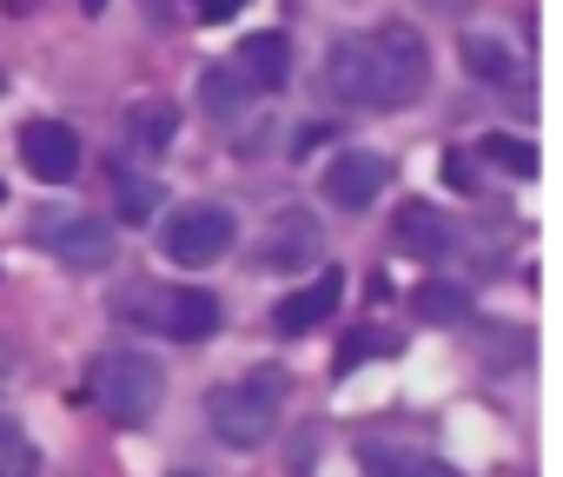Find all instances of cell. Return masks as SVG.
<instances>
[{
  "label": "cell",
  "mask_w": 563,
  "mask_h": 477,
  "mask_svg": "<svg viewBox=\"0 0 563 477\" xmlns=\"http://www.w3.org/2000/svg\"><path fill=\"white\" fill-rule=\"evenodd\" d=\"M424 74H431V54H424L418 27H405V21H385V27L358 34V41H339L332 60H325L332 93L345 107H378V113L405 107L424 87Z\"/></svg>",
  "instance_id": "obj_1"
},
{
  "label": "cell",
  "mask_w": 563,
  "mask_h": 477,
  "mask_svg": "<svg viewBox=\"0 0 563 477\" xmlns=\"http://www.w3.org/2000/svg\"><path fill=\"white\" fill-rule=\"evenodd\" d=\"M278 398H286V371L278 365H258L252 378L239 385H219L206 398V418H212V437L232 444V451H252L278 431Z\"/></svg>",
  "instance_id": "obj_2"
},
{
  "label": "cell",
  "mask_w": 563,
  "mask_h": 477,
  "mask_svg": "<svg viewBox=\"0 0 563 477\" xmlns=\"http://www.w3.org/2000/svg\"><path fill=\"white\" fill-rule=\"evenodd\" d=\"M87 391H93V404L113 418V424H146L153 411H159V398H166V371L146 358V352H100L93 365H87Z\"/></svg>",
  "instance_id": "obj_3"
},
{
  "label": "cell",
  "mask_w": 563,
  "mask_h": 477,
  "mask_svg": "<svg viewBox=\"0 0 563 477\" xmlns=\"http://www.w3.org/2000/svg\"><path fill=\"white\" fill-rule=\"evenodd\" d=\"M34 246L74 273H100L120 259V232L87 206H47V212H34Z\"/></svg>",
  "instance_id": "obj_4"
},
{
  "label": "cell",
  "mask_w": 563,
  "mask_h": 477,
  "mask_svg": "<svg viewBox=\"0 0 563 477\" xmlns=\"http://www.w3.org/2000/svg\"><path fill=\"white\" fill-rule=\"evenodd\" d=\"M120 312H146L140 325H153L179 345H199L219 332V299L206 286H133V292H120Z\"/></svg>",
  "instance_id": "obj_5"
},
{
  "label": "cell",
  "mask_w": 563,
  "mask_h": 477,
  "mask_svg": "<svg viewBox=\"0 0 563 477\" xmlns=\"http://www.w3.org/2000/svg\"><path fill=\"white\" fill-rule=\"evenodd\" d=\"M166 259L173 266H212V259H225L232 253V239H239V219L225 212V206H186V212H173L166 219Z\"/></svg>",
  "instance_id": "obj_6"
},
{
  "label": "cell",
  "mask_w": 563,
  "mask_h": 477,
  "mask_svg": "<svg viewBox=\"0 0 563 477\" xmlns=\"http://www.w3.org/2000/svg\"><path fill=\"white\" fill-rule=\"evenodd\" d=\"M319 253H325V225L306 206H286V212H272L252 259H258V273H306Z\"/></svg>",
  "instance_id": "obj_7"
},
{
  "label": "cell",
  "mask_w": 563,
  "mask_h": 477,
  "mask_svg": "<svg viewBox=\"0 0 563 477\" xmlns=\"http://www.w3.org/2000/svg\"><path fill=\"white\" fill-rule=\"evenodd\" d=\"M339 299H345V273H339V266H319V273H312V286H299V292L278 299L272 332H278V339H306L312 325H325V319L339 312Z\"/></svg>",
  "instance_id": "obj_8"
},
{
  "label": "cell",
  "mask_w": 563,
  "mask_h": 477,
  "mask_svg": "<svg viewBox=\"0 0 563 477\" xmlns=\"http://www.w3.org/2000/svg\"><path fill=\"white\" fill-rule=\"evenodd\" d=\"M21 159H27L34 179L67 186V179L80 173V133L60 126V120H27V126H21Z\"/></svg>",
  "instance_id": "obj_9"
},
{
  "label": "cell",
  "mask_w": 563,
  "mask_h": 477,
  "mask_svg": "<svg viewBox=\"0 0 563 477\" xmlns=\"http://www.w3.org/2000/svg\"><path fill=\"white\" fill-rule=\"evenodd\" d=\"M385 186H391V159H385V153H372V146H352V153H339V159L325 166V199H332V206H345V212L372 206Z\"/></svg>",
  "instance_id": "obj_10"
},
{
  "label": "cell",
  "mask_w": 563,
  "mask_h": 477,
  "mask_svg": "<svg viewBox=\"0 0 563 477\" xmlns=\"http://www.w3.org/2000/svg\"><path fill=\"white\" fill-rule=\"evenodd\" d=\"M398 246L418 253V259H451L457 225H451V212H438L431 199H411V206L398 212Z\"/></svg>",
  "instance_id": "obj_11"
},
{
  "label": "cell",
  "mask_w": 563,
  "mask_h": 477,
  "mask_svg": "<svg viewBox=\"0 0 563 477\" xmlns=\"http://www.w3.org/2000/svg\"><path fill=\"white\" fill-rule=\"evenodd\" d=\"M239 80L258 87V93H278V87L292 80V41L286 34H252L239 47Z\"/></svg>",
  "instance_id": "obj_12"
},
{
  "label": "cell",
  "mask_w": 563,
  "mask_h": 477,
  "mask_svg": "<svg viewBox=\"0 0 563 477\" xmlns=\"http://www.w3.org/2000/svg\"><path fill=\"white\" fill-rule=\"evenodd\" d=\"M166 206V186L153 179V173H133V166H113V212L126 219V225H146L153 212Z\"/></svg>",
  "instance_id": "obj_13"
},
{
  "label": "cell",
  "mask_w": 563,
  "mask_h": 477,
  "mask_svg": "<svg viewBox=\"0 0 563 477\" xmlns=\"http://www.w3.org/2000/svg\"><path fill=\"white\" fill-rule=\"evenodd\" d=\"M358 464H365L372 477H457L444 457H418V451H398V444H378V437L358 451Z\"/></svg>",
  "instance_id": "obj_14"
},
{
  "label": "cell",
  "mask_w": 563,
  "mask_h": 477,
  "mask_svg": "<svg viewBox=\"0 0 563 477\" xmlns=\"http://www.w3.org/2000/svg\"><path fill=\"white\" fill-rule=\"evenodd\" d=\"M464 67H471L484 87H510V80H517V54H510L497 34H464Z\"/></svg>",
  "instance_id": "obj_15"
},
{
  "label": "cell",
  "mask_w": 563,
  "mask_h": 477,
  "mask_svg": "<svg viewBox=\"0 0 563 477\" xmlns=\"http://www.w3.org/2000/svg\"><path fill=\"white\" fill-rule=\"evenodd\" d=\"M411 312H418L424 325H457V319H471V292H464V286H444V279H424V286L411 292Z\"/></svg>",
  "instance_id": "obj_16"
},
{
  "label": "cell",
  "mask_w": 563,
  "mask_h": 477,
  "mask_svg": "<svg viewBox=\"0 0 563 477\" xmlns=\"http://www.w3.org/2000/svg\"><path fill=\"white\" fill-rule=\"evenodd\" d=\"M245 93H252V87H245L232 67H206V74H199V107H206L212 120H232V113L245 107Z\"/></svg>",
  "instance_id": "obj_17"
},
{
  "label": "cell",
  "mask_w": 563,
  "mask_h": 477,
  "mask_svg": "<svg viewBox=\"0 0 563 477\" xmlns=\"http://www.w3.org/2000/svg\"><path fill=\"white\" fill-rule=\"evenodd\" d=\"M0 477H41V451L21 418H0Z\"/></svg>",
  "instance_id": "obj_18"
},
{
  "label": "cell",
  "mask_w": 563,
  "mask_h": 477,
  "mask_svg": "<svg viewBox=\"0 0 563 477\" xmlns=\"http://www.w3.org/2000/svg\"><path fill=\"white\" fill-rule=\"evenodd\" d=\"M173 133H179V113H173V107H159V100L126 113V140H133V146H146V153H159Z\"/></svg>",
  "instance_id": "obj_19"
},
{
  "label": "cell",
  "mask_w": 563,
  "mask_h": 477,
  "mask_svg": "<svg viewBox=\"0 0 563 477\" xmlns=\"http://www.w3.org/2000/svg\"><path fill=\"white\" fill-rule=\"evenodd\" d=\"M490 166H504V173H517V179H530L537 173V146L530 140H517V133H484V146H477Z\"/></svg>",
  "instance_id": "obj_20"
},
{
  "label": "cell",
  "mask_w": 563,
  "mask_h": 477,
  "mask_svg": "<svg viewBox=\"0 0 563 477\" xmlns=\"http://www.w3.org/2000/svg\"><path fill=\"white\" fill-rule=\"evenodd\" d=\"M372 352H391V339H385V332H352V339L339 345V371H352V365L372 358Z\"/></svg>",
  "instance_id": "obj_21"
},
{
  "label": "cell",
  "mask_w": 563,
  "mask_h": 477,
  "mask_svg": "<svg viewBox=\"0 0 563 477\" xmlns=\"http://www.w3.org/2000/svg\"><path fill=\"white\" fill-rule=\"evenodd\" d=\"M444 179H451L457 192H477V166H471V153H464V146H451V153H444Z\"/></svg>",
  "instance_id": "obj_22"
},
{
  "label": "cell",
  "mask_w": 563,
  "mask_h": 477,
  "mask_svg": "<svg viewBox=\"0 0 563 477\" xmlns=\"http://www.w3.org/2000/svg\"><path fill=\"white\" fill-rule=\"evenodd\" d=\"M192 8H199V21H232L239 0H192Z\"/></svg>",
  "instance_id": "obj_23"
},
{
  "label": "cell",
  "mask_w": 563,
  "mask_h": 477,
  "mask_svg": "<svg viewBox=\"0 0 563 477\" xmlns=\"http://www.w3.org/2000/svg\"><path fill=\"white\" fill-rule=\"evenodd\" d=\"M80 14H107V0H80Z\"/></svg>",
  "instance_id": "obj_24"
},
{
  "label": "cell",
  "mask_w": 563,
  "mask_h": 477,
  "mask_svg": "<svg viewBox=\"0 0 563 477\" xmlns=\"http://www.w3.org/2000/svg\"><path fill=\"white\" fill-rule=\"evenodd\" d=\"M173 477H206V470H173Z\"/></svg>",
  "instance_id": "obj_25"
},
{
  "label": "cell",
  "mask_w": 563,
  "mask_h": 477,
  "mask_svg": "<svg viewBox=\"0 0 563 477\" xmlns=\"http://www.w3.org/2000/svg\"><path fill=\"white\" fill-rule=\"evenodd\" d=\"M0 206H8V179H0Z\"/></svg>",
  "instance_id": "obj_26"
}]
</instances>
